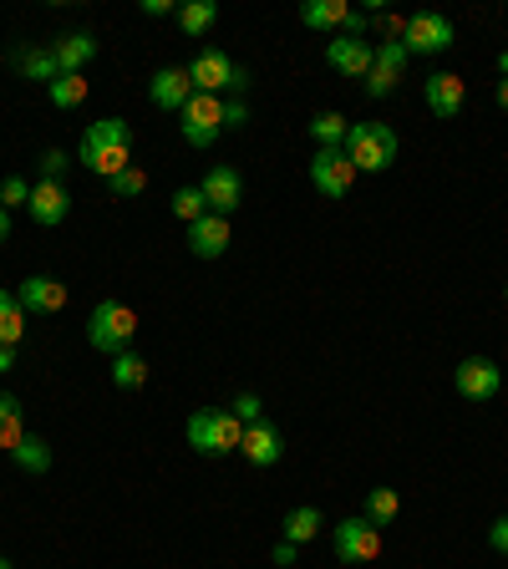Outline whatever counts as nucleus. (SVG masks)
Returning a JSON list of instances; mask_svg holds the SVG:
<instances>
[{
  "label": "nucleus",
  "instance_id": "nucleus-1",
  "mask_svg": "<svg viewBox=\"0 0 508 569\" xmlns=\"http://www.w3.org/2000/svg\"><path fill=\"white\" fill-rule=\"evenodd\" d=\"M77 163L92 168L102 178H118L132 168V128L122 118H102L82 132V148H77Z\"/></svg>",
  "mask_w": 508,
  "mask_h": 569
},
{
  "label": "nucleus",
  "instance_id": "nucleus-2",
  "mask_svg": "<svg viewBox=\"0 0 508 569\" xmlns=\"http://www.w3.org/2000/svg\"><path fill=\"white\" fill-rule=\"evenodd\" d=\"M183 438H189V448L199 452V458H229V452H239L245 422H239L229 407H199V412H189V422H183Z\"/></svg>",
  "mask_w": 508,
  "mask_h": 569
},
{
  "label": "nucleus",
  "instance_id": "nucleus-3",
  "mask_svg": "<svg viewBox=\"0 0 508 569\" xmlns=\"http://www.w3.org/2000/svg\"><path fill=\"white\" fill-rule=\"evenodd\" d=\"M346 158L356 173H387L397 163V132L387 122H351L346 132Z\"/></svg>",
  "mask_w": 508,
  "mask_h": 569
},
{
  "label": "nucleus",
  "instance_id": "nucleus-4",
  "mask_svg": "<svg viewBox=\"0 0 508 569\" xmlns=\"http://www.w3.org/2000/svg\"><path fill=\"white\" fill-rule=\"evenodd\" d=\"M132 336H138V310L122 306V300H97L92 316H87V341H92V351L118 356L132 346Z\"/></svg>",
  "mask_w": 508,
  "mask_h": 569
},
{
  "label": "nucleus",
  "instance_id": "nucleus-5",
  "mask_svg": "<svg viewBox=\"0 0 508 569\" xmlns=\"http://www.w3.org/2000/svg\"><path fill=\"white\" fill-rule=\"evenodd\" d=\"M458 41V26L438 11H422V16H407V31H402V47L407 57H442V51Z\"/></svg>",
  "mask_w": 508,
  "mask_h": 569
},
{
  "label": "nucleus",
  "instance_id": "nucleus-6",
  "mask_svg": "<svg viewBox=\"0 0 508 569\" xmlns=\"http://www.w3.org/2000/svg\"><path fill=\"white\" fill-rule=\"evenodd\" d=\"M178 128L189 148H213V138L225 132V97H203L193 92V102L178 112Z\"/></svg>",
  "mask_w": 508,
  "mask_h": 569
},
{
  "label": "nucleus",
  "instance_id": "nucleus-7",
  "mask_svg": "<svg viewBox=\"0 0 508 569\" xmlns=\"http://www.w3.org/2000/svg\"><path fill=\"white\" fill-rule=\"evenodd\" d=\"M310 183H316V193H326V199H346V193L356 189V168H351V158H346V148H320V153L310 158Z\"/></svg>",
  "mask_w": 508,
  "mask_h": 569
},
{
  "label": "nucleus",
  "instance_id": "nucleus-8",
  "mask_svg": "<svg viewBox=\"0 0 508 569\" xmlns=\"http://www.w3.org/2000/svg\"><path fill=\"white\" fill-rule=\"evenodd\" d=\"M407 77V47L402 41H377V57H371V71H367V97L381 102V97L397 92V82Z\"/></svg>",
  "mask_w": 508,
  "mask_h": 569
},
{
  "label": "nucleus",
  "instance_id": "nucleus-9",
  "mask_svg": "<svg viewBox=\"0 0 508 569\" xmlns=\"http://www.w3.org/2000/svg\"><path fill=\"white\" fill-rule=\"evenodd\" d=\"M336 555L346 559V565H371V559L381 555V529L361 513V519H341L336 523Z\"/></svg>",
  "mask_w": 508,
  "mask_h": 569
},
{
  "label": "nucleus",
  "instance_id": "nucleus-10",
  "mask_svg": "<svg viewBox=\"0 0 508 569\" xmlns=\"http://www.w3.org/2000/svg\"><path fill=\"white\" fill-rule=\"evenodd\" d=\"M199 193H203V203H209V213H219V219H229V213H235L239 203H245V178H239V168H229V163H213L209 173H203Z\"/></svg>",
  "mask_w": 508,
  "mask_h": 569
},
{
  "label": "nucleus",
  "instance_id": "nucleus-11",
  "mask_svg": "<svg viewBox=\"0 0 508 569\" xmlns=\"http://www.w3.org/2000/svg\"><path fill=\"white\" fill-rule=\"evenodd\" d=\"M452 381H458V397H468V402H494L498 387H504V371L488 356H468V361H458Z\"/></svg>",
  "mask_w": 508,
  "mask_h": 569
},
{
  "label": "nucleus",
  "instance_id": "nucleus-12",
  "mask_svg": "<svg viewBox=\"0 0 508 569\" xmlns=\"http://www.w3.org/2000/svg\"><path fill=\"white\" fill-rule=\"evenodd\" d=\"M16 300H21L26 316H57V310H67V284L57 274H26Z\"/></svg>",
  "mask_w": 508,
  "mask_h": 569
},
{
  "label": "nucleus",
  "instance_id": "nucleus-13",
  "mask_svg": "<svg viewBox=\"0 0 508 569\" xmlns=\"http://www.w3.org/2000/svg\"><path fill=\"white\" fill-rule=\"evenodd\" d=\"M148 97H153L158 112H183L193 102V77L189 67H158L153 82H148Z\"/></svg>",
  "mask_w": 508,
  "mask_h": 569
},
{
  "label": "nucleus",
  "instance_id": "nucleus-14",
  "mask_svg": "<svg viewBox=\"0 0 508 569\" xmlns=\"http://www.w3.org/2000/svg\"><path fill=\"white\" fill-rule=\"evenodd\" d=\"M31 219L41 229H57V224H67V213H71V193H67V183H57V178H41L31 189Z\"/></svg>",
  "mask_w": 508,
  "mask_h": 569
},
{
  "label": "nucleus",
  "instance_id": "nucleus-15",
  "mask_svg": "<svg viewBox=\"0 0 508 569\" xmlns=\"http://www.w3.org/2000/svg\"><path fill=\"white\" fill-rule=\"evenodd\" d=\"M371 57H377V47H371V41H351V36H331V47H326V67H331L336 77H361V82H367Z\"/></svg>",
  "mask_w": 508,
  "mask_h": 569
},
{
  "label": "nucleus",
  "instance_id": "nucleus-16",
  "mask_svg": "<svg viewBox=\"0 0 508 569\" xmlns=\"http://www.w3.org/2000/svg\"><path fill=\"white\" fill-rule=\"evenodd\" d=\"M239 452H245L255 468H275L285 458V432L275 422H249L245 438H239Z\"/></svg>",
  "mask_w": 508,
  "mask_h": 569
},
{
  "label": "nucleus",
  "instance_id": "nucleus-17",
  "mask_svg": "<svg viewBox=\"0 0 508 569\" xmlns=\"http://www.w3.org/2000/svg\"><path fill=\"white\" fill-rule=\"evenodd\" d=\"M422 97L438 118H458L462 102H468V82H462L458 71H432V77L422 82Z\"/></svg>",
  "mask_w": 508,
  "mask_h": 569
},
{
  "label": "nucleus",
  "instance_id": "nucleus-18",
  "mask_svg": "<svg viewBox=\"0 0 508 569\" xmlns=\"http://www.w3.org/2000/svg\"><path fill=\"white\" fill-rule=\"evenodd\" d=\"M235 67L239 61H229L225 51H199L193 57V67H189V77H193V92H203V97H219V92H229V77H235Z\"/></svg>",
  "mask_w": 508,
  "mask_h": 569
},
{
  "label": "nucleus",
  "instance_id": "nucleus-19",
  "mask_svg": "<svg viewBox=\"0 0 508 569\" xmlns=\"http://www.w3.org/2000/svg\"><path fill=\"white\" fill-rule=\"evenodd\" d=\"M189 249L199 254V260H219V254L229 249V219L203 213L199 224H189Z\"/></svg>",
  "mask_w": 508,
  "mask_h": 569
},
{
  "label": "nucleus",
  "instance_id": "nucleus-20",
  "mask_svg": "<svg viewBox=\"0 0 508 569\" xmlns=\"http://www.w3.org/2000/svg\"><path fill=\"white\" fill-rule=\"evenodd\" d=\"M51 57H57L61 77H71V71H82L87 61L97 57V36H92V31H71V36H61L57 47H51Z\"/></svg>",
  "mask_w": 508,
  "mask_h": 569
},
{
  "label": "nucleus",
  "instance_id": "nucleus-21",
  "mask_svg": "<svg viewBox=\"0 0 508 569\" xmlns=\"http://www.w3.org/2000/svg\"><path fill=\"white\" fill-rule=\"evenodd\" d=\"M346 16H351L346 0H306L300 6V26H310V31H336V26H346Z\"/></svg>",
  "mask_w": 508,
  "mask_h": 569
},
{
  "label": "nucleus",
  "instance_id": "nucleus-22",
  "mask_svg": "<svg viewBox=\"0 0 508 569\" xmlns=\"http://www.w3.org/2000/svg\"><path fill=\"white\" fill-rule=\"evenodd\" d=\"M280 529H285V545H310V539H316V533H320V509H310V503H300V509H290V513H285V523H280Z\"/></svg>",
  "mask_w": 508,
  "mask_h": 569
},
{
  "label": "nucleus",
  "instance_id": "nucleus-23",
  "mask_svg": "<svg viewBox=\"0 0 508 569\" xmlns=\"http://www.w3.org/2000/svg\"><path fill=\"white\" fill-rule=\"evenodd\" d=\"M142 381H148V361H142L132 346L112 356V387H118V391H138Z\"/></svg>",
  "mask_w": 508,
  "mask_h": 569
},
{
  "label": "nucleus",
  "instance_id": "nucleus-24",
  "mask_svg": "<svg viewBox=\"0 0 508 569\" xmlns=\"http://www.w3.org/2000/svg\"><path fill=\"white\" fill-rule=\"evenodd\" d=\"M26 438V407L16 402L11 391H0V448L11 452Z\"/></svg>",
  "mask_w": 508,
  "mask_h": 569
},
{
  "label": "nucleus",
  "instance_id": "nucleus-25",
  "mask_svg": "<svg viewBox=\"0 0 508 569\" xmlns=\"http://www.w3.org/2000/svg\"><path fill=\"white\" fill-rule=\"evenodd\" d=\"M51 92V107H61V112H71V107H82L87 92H92V82H87L82 71H71V77H57V82L47 87Z\"/></svg>",
  "mask_w": 508,
  "mask_h": 569
},
{
  "label": "nucleus",
  "instance_id": "nucleus-26",
  "mask_svg": "<svg viewBox=\"0 0 508 569\" xmlns=\"http://www.w3.org/2000/svg\"><path fill=\"white\" fill-rule=\"evenodd\" d=\"M26 336V310L11 290H0V346H21Z\"/></svg>",
  "mask_w": 508,
  "mask_h": 569
},
{
  "label": "nucleus",
  "instance_id": "nucleus-27",
  "mask_svg": "<svg viewBox=\"0 0 508 569\" xmlns=\"http://www.w3.org/2000/svg\"><path fill=\"white\" fill-rule=\"evenodd\" d=\"M213 21H219V6H213V0H189V6H178V31L183 36H203Z\"/></svg>",
  "mask_w": 508,
  "mask_h": 569
},
{
  "label": "nucleus",
  "instance_id": "nucleus-28",
  "mask_svg": "<svg viewBox=\"0 0 508 569\" xmlns=\"http://www.w3.org/2000/svg\"><path fill=\"white\" fill-rule=\"evenodd\" d=\"M11 462H16V468H26V473H47V468H51V448L41 438H31V432H26V438L11 448Z\"/></svg>",
  "mask_w": 508,
  "mask_h": 569
},
{
  "label": "nucleus",
  "instance_id": "nucleus-29",
  "mask_svg": "<svg viewBox=\"0 0 508 569\" xmlns=\"http://www.w3.org/2000/svg\"><path fill=\"white\" fill-rule=\"evenodd\" d=\"M346 132H351V122H346L341 112H316V118H310V138H316L320 148H346Z\"/></svg>",
  "mask_w": 508,
  "mask_h": 569
},
{
  "label": "nucleus",
  "instance_id": "nucleus-30",
  "mask_svg": "<svg viewBox=\"0 0 508 569\" xmlns=\"http://www.w3.org/2000/svg\"><path fill=\"white\" fill-rule=\"evenodd\" d=\"M16 71H26L31 82H47V87L61 77V67H57L51 51H16Z\"/></svg>",
  "mask_w": 508,
  "mask_h": 569
},
{
  "label": "nucleus",
  "instance_id": "nucleus-31",
  "mask_svg": "<svg viewBox=\"0 0 508 569\" xmlns=\"http://www.w3.org/2000/svg\"><path fill=\"white\" fill-rule=\"evenodd\" d=\"M397 513H402V498H397V488H371V493H367V519L377 523V529H387Z\"/></svg>",
  "mask_w": 508,
  "mask_h": 569
},
{
  "label": "nucleus",
  "instance_id": "nucleus-32",
  "mask_svg": "<svg viewBox=\"0 0 508 569\" xmlns=\"http://www.w3.org/2000/svg\"><path fill=\"white\" fill-rule=\"evenodd\" d=\"M203 213H209V203H203L199 183H193V189H178V193H173V219H183V224H199Z\"/></svg>",
  "mask_w": 508,
  "mask_h": 569
},
{
  "label": "nucleus",
  "instance_id": "nucleus-33",
  "mask_svg": "<svg viewBox=\"0 0 508 569\" xmlns=\"http://www.w3.org/2000/svg\"><path fill=\"white\" fill-rule=\"evenodd\" d=\"M107 189L118 193V199H138V193H148V173H142L138 163L128 168V173H118V178H107Z\"/></svg>",
  "mask_w": 508,
  "mask_h": 569
},
{
  "label": "nucleus",
  "instance_id": "nucleus-34",
  "mask_svg": "<svg viewBox=\"0 0 508 569\" xmlns=\"http://www.w3.org/2000/svg\"><path fill=\"white\" fill-rule=\"evenodd\" d=\"M229 412H235L239 417V422H265V402H260V397H255V391H239V397H235V407H229Z\"/></svg>",
  "mask_w": 508,
  "mask_h": 569
},
{
  "label": "nucleus",
  "instance_id": "nucleus-35",
  "mask_svg": "<svg viewBox=\"0 0 508 569\" xmlns=\"http://www.w3.org/2000/svg\"><path fill=\"white\" fill-rule=\"evenodd\" d=\"M6 203H11V209H16V203H31V183H26V178H0V209H6Z\"/></svg>",
  "mask_w": 508,
  "mask_h": 569
},
{
  "label": "nucleus",
  "instance_id": "nucleus-36",
  "mask_svg": "<svg viewBox=\"0 0 508 569\" xmlns=\"http://www.w3.org/2000/svg\"><path fill=\"white\" fill-rule=\"evenodd\" d=\"M36 168H41V178H57V183H61V173H67V168H71V158L61 153V148H47V153H41V163H36Z\"/></svg>",
  "mask_w": 508,
  "mask_h": 569
},
{
  "label": "nucleus",
  "instance_id": "nucleus-37",
  "mask_svg": "<svg viewBox=\"0 0 508 569\" xmlns=\"http://www.w3.org/2000/svg\"><path fill=\"white\" fill-rule=\"evenodd\" d=\"M225 128H249V102H239V97H225Z\"/></svg>",
  "mask_w": 508,
  "mask_h": 569
},
{
  "label": "nucleus",
  "instance_id": "nucleus-38",
  "mask_svg": "<svg viewBox=\"0 0 508 569\" xmlns=\"http://www.w3.org/2000/svg\"><path fill=\"white\" fill-rule=\"evenodd\" d=\"M377 31H381V41H402L407 16H377Z\"/></svg>",
  "mask_w": 508,
  "mask_h": 569
},
{
  "label": "nucleus",
  "instance_id": "nucleus-39",
  "mask_svg": "<svg viewBox=\"0 0 508 569\" xmlns=\"http://www.w3.org/2000/svg\"><path fill=\"white\" fill-rule=\"evenodd\" d=\"M488 549L508 555V513H498V519H494V529H488Z\"/></svg>",
  "mask_w": 508,
  "mask_h": 569
},
{
  "label": "nucleus",
  "instance_id": "nucleus-40",
  "mask_svg": "<svg viewBox=\"0 0 508 569\" xmlns=\"http://www.w3.org/2000/svg\"><path fill=\"white\" fill-rule=\"evenodd\" d=\"M249 82H255V71H249V67H235V77H229V97H239V102H245Z\"/></svg>",
  "mask_w": 508,
  "mask_h": 569
},
{
  "label": "nucleus",
  "instance_id": "nucleus-41",
  "mask_svg": "<svg viewBox=\"0 0 508 569\" xmlns=\"http://www.w3.org/2000/svg\"><path fill=\"white\" fill-rule=\"evenodd\" d=\"M16 367H21V351H16V346H0V377L16 371Z\"/></svg>",
  "mask_w": 508,
  "mask_h": 569
},
{
  "label": "nucleus",
  "instance_id": "nucleus-42",
  "mask_svg": "<svg viewBox=\"0 0 508 569\" xmlns=\"http://www.w3.org/2000/svg\"><path fill=\"white\" fill-rule=\"evenodd\" d=\"M168 11H173L168 0H142V16H168Z\"/></svg>",
  "mask_w": 508,
  "mask_h": 569
},
{
  "label": "nucleus",
  "instance_id": "nucleus-43",
  "mask_svg": "<svg viewBox=\"0 0 508 569\" xmlns=\"http://www.w3.org/2000/svg\"><path fill=\"white\" fill-rule=\"evenodd\" d=\"M275 565H296V545H280V549H275Z\"/></svg>",
  "mask_w": 508,
  "mask_h": 569
},
{
  "label": "nucleus",
  "instance_id": "nucleus-44",
  "mask_svg": "<svg viewBox=\"0 0 508 569\" xmlns=\"http://www.w3.org/2000/svg\"><path fill=\"white\" fill-rule=\"evenodd\" d=\"M11 239V209H0V244Z\"/></svg>",
  "mask_w": 508,
  "mask_h": 569
},
{
  "label": "nucleus",
  "instance_id": "nucleus-45",
  "mask_svg": "<svg viewBox=\"0 0 508 569\" xmlns=\"http://www.w3.org/2000/svg\"><path fill=\"white\" fill-rule=\"evenodd\" d=\"M498 107H504V112H508V77H504V82H498Z\"/></svg>",
  "mask_w": 508,
  "mask_h": 569
},
{
  "label": "nucleus",
  "instance_id": "nucleus-46",
  "mask_svg": "<svg viewBox=\"0 0 508 569\" xmlns=\"http://www.w3.org/2000/svg\"><path fill=\"white\" fill-rule=\"evenodd\" d=\"M508 77V51H498V82Z\"/></svg>",
  "mask_w": 508,
  "mask_h": 569
},
{
  "label": "nucleus",
  "instance_id": "nucleus-47",
  "mask_svg": "<svg viewBox=\"0 0 508 569\" xmlns=\"http://www.w3.org/2000/svg\"><path fill=\"white\" fill-rule=\"evenodd\" d=\"M0 569H16V565H11V559H0Z\"/></svg>",
  "mask_w": 508,
  "mask_h": 569
},
{
  "label": "nucleus",
  "instance_id": "nucleus-48",
  "mask_svg": "<svg viewBox=\"0 0 508 569\" xmlns=\"http://www.w3.org/2000/svg\"><path fill=\"white\" fill-rule=\"evenodd\" d=\"M504 300H508V284H504Z\"/></svg>",
  "mask_w": 508,
  "mask_h": 569
}]
</instances>
